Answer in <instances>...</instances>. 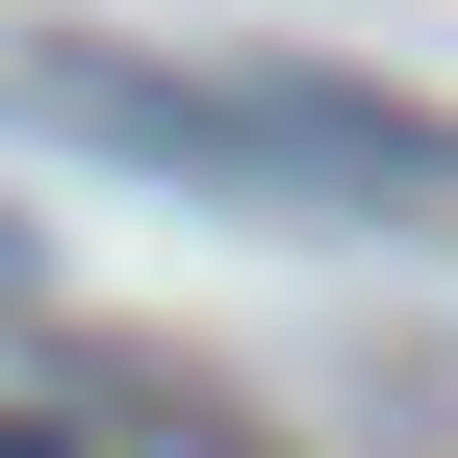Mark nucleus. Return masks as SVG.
<instances>
[{
	"instance_id": "obj_1",
	"label": "nucleus",
	"mask_w": 458,
	"mask_h": 458,
	"mask_svg": "<svg viewBox=\"0 0 458 458\" xmlns=\"http://www.w3.org/2000/svg\"><path fill=\"white\" fill-rule=\"evenodd\" d=\"M0 102L77 153H153V179H280V204H458V128L433 102H357V77H153V51H0Z\"/></svg>"
},
{
	"instance_id": "obj_2",
	"label": "nucleus",
	"mask_w": 458,
	"mask_h": 458,
	"mask_svg": "<svg viewBox=\"0 0 458 458\" xmlns=\"http://www.w3.org/2000/svg\"><path fill=\"white\" fill-rule=\"evenodd\" d=\"M0 458H77V433H0Z\"/></svg>"
}]
</instances>
